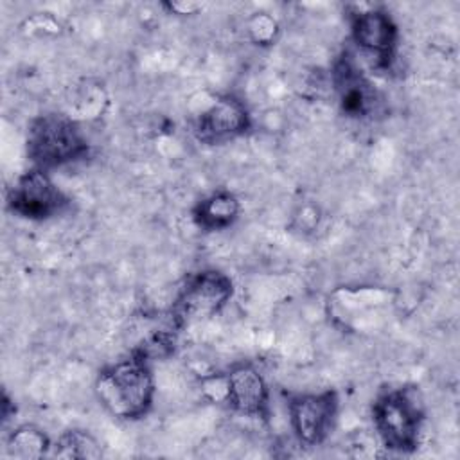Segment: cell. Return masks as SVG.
Returning <instances> with one entry per match:
<instances>
[{"label": "cell", "mask_w": 460, "mask_h": 460, "mask_svg": "<svg viewBox=\"0 0 460 460\" xmlns=\"http://www.w3.org/2000/svg\"><path fill=\"white\" fill-rule=\"evenodd\" d=\"M99 404L119 420L146 417L155 402L156 383L151 363L137 352L99 370L93 381Z\"/></svg>", "instance_id": "obj_1"}, {"label": "cell", "mask_w": 460, "mask_h": 460, "mask_svg": "<svg viewBox=\"0 0 460 460\" xmlns=\"http://www.w3.org/2000/svg\"><path fill=\"white\" fill-rule=\"evenodd\" d=\"M376 438L390 453L411 455L419 449L426 422L419 386L401 385L377 394L370 408Z\"/></svg>", "instance_id": "obj_2"}, {"label": "cell", "mask_w": 460, "mask_h": 460, "mask_svg": "<svg viewBox=\"0 0 460 460\" xmlns=\"http://www.w3.org/2000/svg\"><path fill=\"white\" fill-rule=\"evenodd\" d=\"M25 153L32 167L50 171L84 160L90 142L72 115L45 111L27 124Z\"/></svg>", "instance_id": "obj_3"}, {"label": "cell", "mask_w": 460, "mask_h": 460, "mask_svg": "<svg viewBox=\"0 0 460 460\" xmlns=\"http://www.w3.org/2000/svg\"><path fill=\"white\" fill-rule=\"evenodd\" d=\"M234 291V280L221 270L205 268L190 273L171 304V329L178 332L219 314L232 300Z\"/></svg>", "instance_id": "obj_4"}, {"label": "cell", "mask_w": 460, "mask_h": 460, "mask_svg": "<svg viewBox=\"0 0 460 460\" xmlns=\"http://www.w3.org/2000/svg\"><path fill=\"white\" fill-rule=\"evenodd\" d=\"M350 40L372 66L388 72L399 50V27L394 16L379 5H365L349 14Z\"/></svg>", "instance_id": "obj_5"}, {"label": "cell", "mask_w": 460, "mask_h": 460, "mask_svg": "<svg viewBox=\"0 0 460 460\" xmlns=\"http://www.w3.org/2000/svg\"><path fill=\"white\" fill-rule=\"evenodd\" d=\"M7 208L27 221H49L70 207V198L40 167L23 171L5 194Z\"/></svg>", "instance_id": "obj_6"}, {"label": "cell", "mask_w": 460, "mask_h": 460, "mask_svg": "<svg viewBox=\"0 0 460 460\" xmlns=\"http://www.w3.org/2000/svg\"><path fill=\"white\" fill-rule=\"evenodd\" d=\"M331 83L345 117L352 120H370L381 111V93L358 63L354 52L345 49L336 58L331 68Z\"/></svg>", "instance_id": "obj_7"}, {"label": "cell", "mask_w": 460, "mask_h": 460, "mask_svg": "<svg viewBox=\"0 0 460 460\" xmlns=\"http://www.w3.org/2000/svg\"><path fill=\"white\" fill-rule=\"evenodd\" d=\"M340 411V395L327 388L293 395L288 402V415L296 440L304 446H320L332 433Z\"/></svg>", "instance_id": "obj_8"}, {"label": "cell", "mask_w": 460, "mask_h": 460, "mask_svg": "<svg viewBox=\"0 0 460 460\" xmlns=\"http://www.w3.org/2000/svg\"><path fill=\"white\" fill-rule=\"evenodd\" d=\"M252 129V115L244 101L232 93L216 95L192 120L196 140L207 146L232 142Z\"/></svg>", "instance_id": "obj_9"}, {"label": "cell", "mask_w": 460, "mask_h": 460, "mask_svg": "<svg viewBox=\"0 0 460 460\" xmlns=\"http://www.w3.org/2000/svg\"><path fill=\"white\" fill-rule=\"evenodd\" d=\"M225 404L244 417L266 419L270 413V388L261 370L252 363H235L225 372Z\"/></svg>", "instance_id": "obj_10"}, {"label": "cell", "mask_w": 460, "mask_h": 460, "mask_svg": "<svg viewBox=\"0 0 460 460\" xmlns=\"http://www.w3.org/2000/svg\"><path fill=\"white\" fill-rule=\"evenodd\" d=\"M241 216L239 198L226 190L217 189L203 196L192 207V223L203 232H223L230 228Z\"/></svg>", "instance_id": "obj_11"}, {"label": "cell", "mask_w": 460, "mask_h": 460, "mask_svg": "<svg viewBox=\"0 0 460 460\" xmlns=\"http://www.w3.org/2000/svg\"><path fill=\"white\" fill-rule=\"evenodd\" d=\"M50 437L34 424L16 426L5 438V455L9 458L36 460L50 456Z\"/></svg>", "instance_id": "obj_12"}, {"label": "cell", "mask_w": 460, "mask_h": 460, "mask_svg": "<svg viewBox=\"0 0 460 460\" xmlns=\"http://www.w3.org/2000/svg\"><path fill=\"white\" fill-rule=\"evenodd\" d=\"M50 456L54 458H81V460H97L102 456L101 442L86 429L72 428L65 429L52 440Z\"/></svg>", "instance_id": "obj_13"}, {"label": "cell", "mask_w": 460, "mask_h": 460, "mask_svg": "<svg viewBox=\"0 0 460 460\" xmlns=\"http://www.w3.org/2000/svg\"><path fill=\"white\" fill-rule=\"evenodd\" d=\"M246 32L253 43L268 45L275 41L279 34V23L270 13L259 11L246 20Z\"/></svg>", "instance_id": "obj_14"}, {"label": "cell", "mask_w": 460, "mask_h": 460, "mask_svg": "<svg viewBox=\"0 0 460 460\" xmlns=\"http://www.w3.org/2000/svg\"><path fill=\"white\" fill-rule=\"evenodd\" d=\"M162 7L169 13V14H176V16H192V14H198L199 11H203L205 4L203 2H185V0H169V2H164Z\"/></svg>", "instance_id": "obj_15"}]
</instances>
